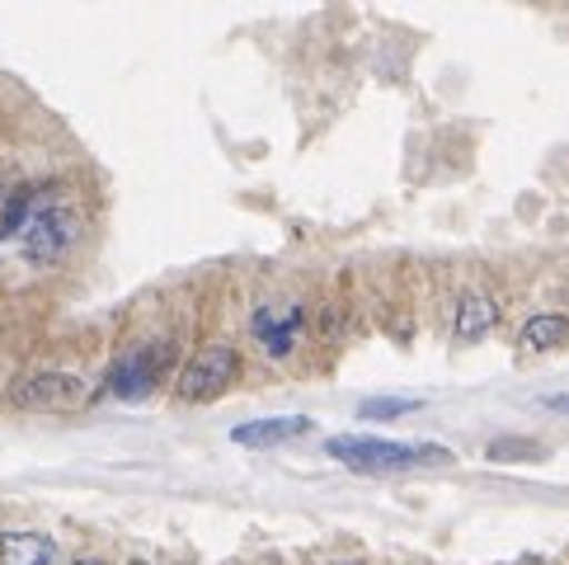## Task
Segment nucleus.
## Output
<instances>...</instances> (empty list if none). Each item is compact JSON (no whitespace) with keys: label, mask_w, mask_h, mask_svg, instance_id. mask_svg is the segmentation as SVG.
I'll use <instances>...</instances> for the list:
<instances>
[{"label":"nucleus","mask_w":569,"mask_h":565,"mask_svg":"<svg viewBox=\"0 0 569 565\" xmlns=\"http://www.w3.org/2000/svg\"><path fill=\"white\" fill-rule=\"evenodd\" d=\"M311 434V419L307 415H273V419H246L231 429V443L240 448H269V443H288Z\"/></svg>","instance_id":"nucleus-7"},{"label":"nucleus","mask_w":569,"mask_h":565,"mask_svg":"<svg viewBox=\"0 0 569 565\" xmlns=\"http://www.w3.org/2000/svg\"><path fill=\"white\" fill-rule=\"evenodd\" d=\"M236 377H240V349L227 345V339H217V345H202L184 363V373H179V381H174V396L189 400V406H198V400L221 396Z\"/></svg>","instance_id":"nucleus-3"},{"label":"nucleus","mask_w":569,"mask_h":565,"mask_svg":"<svg viewBox=\"0 0 569 565\" xmlns=\"http://www.w3.org/2000/svg\"><path fill=\"white\" fill-rule=\"evenodd\" d=\"M80 400H86V381L76 373H33L10 387V406L19 410H67Z\"/></svg>","instance_id":"nucleus-6"},{"label":"nucleus","mask_w":569,"mask_h":565,"mask_svg":"<svg viewBox=\"0 0 569 565\" xmlns=\"http://www.w3.org/2000/svg\"><path fill=\"white\" fill-rule=\"evenodd\" d=\"M57 542L33 528H10L0 533V565H52Z\"/></svg>","instance_id":"nucleus-9"},{"label":"nucleus","mask_w":569,"mask_h":565,"mask_svg":"<svg viewBox=\"0 0 569 565\" xmlns=\"http://www.w3.org/2000/svg\"><path fill=\"white\" fill-rule=\"evenodd\" d=\"M518 345H522L527 354H551V349L569 345V316H556V311H541V316H532V320H527V326H522Z\"/></svg>","instance_id":"nucleus-10"},{"label":"nucleus","mask_w":569,"mask_h":565,"mask_svg":"<svg viewBox=\"0 0 569 565\" xmlns=\"http://www.w3.org/2000/svg\"><path fill=\"white\" fill-rule=\"evenodd\" d=\"M499 326V301L490 293H466L457 301V316H452V335L457 345H476Z\"/></svg>","instance_id":"nucleus-8"},{"label":"nucleus","mask_w":569,"mask_h":565,"mask_svg":"<svg viewBox=\"0 0 569 565\" xmlns=\"http://www.w3.org/2000/svg\"><path fill=\"white\" fill-rule=\"evenodd\" d=\"M335 565H358V561H335Z\"/></svg>","instance_id":"nucleus-16"},{"label":"nucleus","mask_w":569,"mask_h":565,"mask_svg":"<svg viewBox=\"0 0 569 565\" xmlns=\"http://www.w3.org/2000/svg\"><path fill=\"white\" fill-rule=\"evenodd\" d=\"M325 453L349 462L353 472H405V467H447L452 453L438 443H405V438H372V434H335Z\"/></svg>","instance_id":"nucleus-2"},{"label":"nucleus","mask_w":569,"mask_h":565,"mask_svg":"<svg viewBox=\"0 0 569 565\" xmlns=\"http://www.w3.org/2000/svg\"><path fill=\"white\" fill-rule=\"evenodd\" d=\"M0 236L14 240L19 255L33 269H52L76 250V240L86 236V212L62 185H33L14 189L0 208Z\"/></svg>","instance_id":"nucleus-1"},{"label":"nucleus","mask_w":569,"mask_h":565,"mask_svg":"<svg viewBox=\"0 0 569 565\" xmlns=\"http://www.w3.org/2000/svg\"><path fill=\"white\" fill-rule=\"evenodd\" d=\"M419 410L415 396H377V400H362V419H396V415H410Z\"/></svg>","instance_id":"nucleus-11"},{"label":"nucleus","mask_w":569,"mask_h":565,"mask_svg":"<svg viewBox=\"0 0 569 565\" xmlns=\"http://www.w3.org/2000/svg\"><path fill=\"white\" fill-rule=\"evenodd\" d=\"M6 198H10V194H6V189H0V208H6Z\"/></svg>","instance_id":"nucleus-15"},{"label":"nucleus","mask_w":569,"mask_h":565,"mask_svg":"<svg viewBox=\"0 0 569 565\" xmlns=\"http://www.w3.org/2000/svg\"><path fill=\"white\" fill-rule=\"evenodd\" d=\"M513 453H527V457H546V448H537V443H513V438H508V443H495V448H490V457H495V462L513 457ZM513 462H522V457H513Z\"/></svg>","instance_id":"nucleus-12"},{"label":"nucleus","mask_w":569,"mask_h":565,"mask_svg":"<svg viewBox=\"0 0 569 565\" xmlns=\"http://www.w3.org/2000/svg\"><path fill=\"white\" fill-rule=\"evenodd\" d=\"M71 565H109V561H99V556H80V561H71Z\"/></svg>","instance_id":"nucleus-14"},{"label":"nucleus","mask_w":569,"mask_h":565,"mask_svg":"<svg viewBox=\"0 0 569 565\" xmlns=\"http://www.w3.org/2000/svg\"><path fill=\"white\" fill-rule=\"evenodd\" d=\"M546 410H565V415H569V391H560V396H546Z\"/></svg>","instance_id":"nucleus-13"},{"label":"nucleus","mask_w":569,"mask_h":565,"mask_svg":"<svg viewBox=\"0 0 569 565\" xmlns=\"http://www.w3.org/2000/svg\"><path fill=\"white\" fill-rule=\"evenodd\" d=\"M301 330H307V307L301 301H263L250 316L254 345L269 358H288L301 345Z\"/></svg>","instance_id":"nucleus-5"},{"label":"nucleus","mask_w":569,"mask_h":565,"mask_svg":"<svg viewBox=\"0 0 569 565\" xmlns=\"http://www.w3.org/2000/svg\"><path fill=\"white\" fill-rule=\"evenodd\" d=\"M132 565H151V561H132Z\"/></svg>","instance_id":"nucleus-17"},{"label":"nucleus","mask_w":569,"mask_h":565,"mask_svg":"<svg viewBox=\"0 0 569 565\" xmlns=\"http://www.w3.org/2000/svg\"><path fill=\"white\" fill-rule=\"evenodd\" d=\"M170 373V345H132L128 354H118L113 358V368L104 377V391L118 396V400H141V396H151L160 381H166Z\"/></svg>","instance_id":"nucleus-4"}]
</instances>
